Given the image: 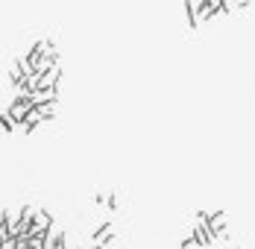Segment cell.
Returning <instances> with one entry per match:
<instances>
[{
	"label": "cell",
	"mask_w": 255,
	"mask_h": 249,
	"mask_svg": "<svg viewBox=\"0 0 255 249\" xmlns=\"http://www.w3.org/2000/svg\"><path fill=\"white\" fill-rule=\"evenodd\" d=\"M29 109H32V103H29L26 97H15L12 103H9V109H6V112H9V118H12L15 124H21V121L26 118V112H29Z\"/></svg>",
	"instance_id": "obj_1"
},
{
	"label": "cell",
	"mask_w": 255,
	"mask_h": 249,
	"mask_svg": "<svg viewBox=\"0 0 255 249\" xmlns=\"http://www.w3.org/2000/svg\"><path fill=\"white\" fill-rule=\"evenodd\" d=\"M26 100L32 103V106H38V103H50V100H59V88H35V91H29Z\"/></svg>",
	"instance_id": "obj_2"
},
{
	"label": "cell",
	"mask_w": 255,
	"mask_h": 249,
	"mask_svg": "<svg viewBox=\"0 0 255 249\" xmlns=\"http://www.w3.org/2000/svg\"><path fill=\"white\" fill-rule=\"evenodd\" d=\"M112 238H115V229H112V223H100V229L94 232V244L109 247V244H112Z\"/></svg>",
	"instance_id": "obj_3"
},
{
	"label": "cell",
	"mask_w": 255,
	"mask_h": 249,
	"mask_svg": "<svg viewBox=\"0 0 255 249\" xmlns=\"http://www.w3.org/2000/svg\"><path fill=\"white\" fill-rule=\"evenodd\" d=\"M35 109H38V115H41L44 121H50L53 115H56V100H50V103H38Z\"/></svg>",
	"instance_id": "obj_4"
},
{
	"label": "cell",
	"mask_w": 255,
	"mask_h": 249,
	"mask_svg": "<svg viewBox=\"0 0 255 249\" xmlns=\"http://www.w3.org/2000/svg\"><path fill=\"white\" fill-rule=\"evenodd\" d=\"M0 129H6V132H15V129H18V124L9 118V112H3V115H0Z\"/></svg>",
	"instance_id": "obj_5"
},
{
	"label": "cell",
	"mask_w": 255,
	"mask_h": 249,
	"mask_svg": "<svg viewBox=\"0 0 255 249\" xmlns=\"http://www.w3.org/2000/svg\"><path fill=\"white\" fill-rule=\"evenodd\" d=\"M91 249H106V247H103V244H94V247H91Z\"/></svg>",
	"instance_id": "obj_6"
},
{
	"label": "cell",
	"mask_w": 255,
	"mask_h": 249,
	"mask_svg": "<svg viewBox=\"0 0 255 249\" xmlns=\"http://www.w3.org/2000/svg\"><path fill=\"white\" fill-rule=\"evenodd\" d=\"M77 249H82V247H77Z\"/></svg>",
	"instance_id": "obj_7"
}]
</instances>
